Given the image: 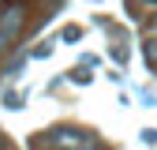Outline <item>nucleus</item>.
<instances>
[{
  "mask_svg": "<svg viewBox=\"0 0 157 150\" xmlns=\"http://www.w3.org/2000/svg\"><path fill=\"white\" fill-rule=\"evenodd\" d=\"M86 143H90V135H82L75 128H56L49 135V150H82Z\"/></svg>",
  "mask_w": 157,
  "mask_h": 150,
  "instance_id": "obj_1",
  "label": "nucleus"
},
{
  "mask_svg": "<svg viewBox=\"0 0 157 150\" xmlns=\"http://www.w3.org/2000/svg\"><path fill=\"white\" fill-rule=\"evenodd\" d=\"M142 53H146V64H150V68L157 71V38H150V41L142 45Z\"/></svg>",
  "mask_w": 157,
  "mask_h": 150,
  "instance_id": "obj_2",
  "label": "nucleus"
},
{
  "mask_svg": "<svg viewBox=\"0 0 157 150\" xmlns=\"http://www.w3.org/2000/svg\"><path fill=\"white\" fill-rule=\"evenodd\" d=\"M8 41H11V34H8V30H4V26H0V49H4V45H8Z\"/></svg>",
  "mask_w": 157,
  "mask_h": 150,
  "instance_id": "obj_3",
  "label": "nucleus"
},
{
  "mask_svg": "<svg viewBox=\"0 0 157 150\" xmlns=\"http://www.w3.org/2000/svg\"><path fill=\"white\" fill-rule=\"evenodd\" d=\"M0 150H11V143L4 139V131H0Z\"/></svg>",
  "mask_w": 157,
  "mask_h": 150,
  "instance_id": "obj_4",
  "label": "nucleus"
},
{
  "mask_svg": "<svg viewBox=\"0 0 157 150\" xmlns=\"http://www.w3.org/2000/svg\"><path fill=\"white\" fill-rule=\"evenodd\" d=\"M82 150H101V146H97V143H94V139H90V143H86V146H82Z\"/></svg>",
  "mask_w": 157,
  "mask_h": 150,
  "instance_id": "obj_5",
  "label": "nucleus"
},
{
  "mask_svg": "<svg viewBox=\"0 0 157 150\" xmlns=\"http://www.w3.org/2000/svg\"><path fill=\"white\" fill-rule=\"evenodd\" d=\"M153 4H157V0H153Z\"/></svg>",
  "mask_w": 157,
  "mask_h": 150,
  "instance_id": "obj_6",
  "label": "nucleus"
}]
</instances>
